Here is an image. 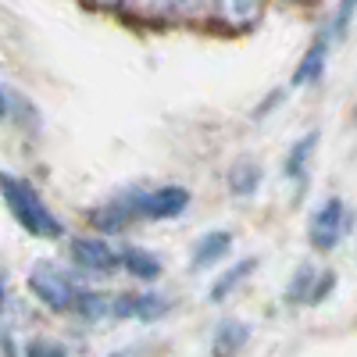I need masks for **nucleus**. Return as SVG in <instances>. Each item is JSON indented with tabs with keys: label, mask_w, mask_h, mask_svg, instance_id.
<instances>
[{
	"label": "nucleus",
	"mask_w": 357,
	"mask_h": 357,
	"mask_svg": "<svg viewBox=\"0 0 357 357\" xmlns=\"http://www.w3.org/2000/svg\"><path fill=\"white\" fill-rule=\"evenodd\" d=\"M190 207V190L183 186H161V190H136L132 211L136 218H178Z\"/></svg>",
	"instance_id": "nucleus-4"
},
{
	"label": "nucleus",
	"mask_w": 357,
	"mask_h": 357,
	"mask_svg": "<svg viewBox=\"0 0 357 357\" xmlns=\"http://www.w3.org/2000/svg\"><path fill=\"white\" fill-rule=\"evenodd\" d=\"M329 47H333V33L321 29L314 36V43L307 47V54L301 57V65L293 72V86H304V82H314L321 72H325V61H329Z\"/></svg>",
	"instance_id": "nucleus-9"
},
{
	"label": "nucleus",
	"mask_w": 357,
	"mask_h": 357,
	"mask_svg": "<svg viewBox=\"0 0 357 357\" xmlns=\"http://www.w3.org/2000/svg\"><path fill=\"white\" fill-rule=\"evenodd\" d=\"M118 268H126V272L139 282H154L161 272H165V261L154 254V250H146V247H129L118 254Z\"/></svg>",
	"instance_id": "nucleus-10"
},
{
	"label": "nucleus",
	"mask_w": 357,
	"mask_h": 357,
	"mask_svg": "<svg viewBox=\"0 0 357 357\" xmlns=\"http://www.w3.org/2000/svg\"><path fill=\"white\" fill-rule=\"evenodd\" d=\"M126 4L143 18H168L172 15V0H126Z\"/></svg>",
	"instance_id": "nucleus-18"
},
{
	"label": "nucleus",
	"mask_w": 357,
	"mask_h": 357,
	"mask_svg": "<svg viewBox=\"0 0 357 357\" xmlns=\"http://www.w3.org/2000/svg\"><path fill=\"white\" fill-rule=\"evenodd\" d=\"M333 286H336V275H333V272H325V275H318V279L311 282V296H307V304H321L325 296L333 293Z\"/></svg>",
	"instance_id": "nucleus-21"
},
{
	"label": "nucleus",
	"mask_w": 357,
	"mask_h": 357,
	"mask_svg": "<svg viewBox=\"0 0 357 357\" xmlns=\"http://www.w3.org/2000/svg\"><path fill=\"white\" fill-rule=\"evenodd\" d=\"M229 250H232V232H225V229H211V232H204L200 240L193 243V250H190V268L204 272V268L218 264Z\"/></svg>",
	"instance_id": "nucleus-7"
},
{
	"label": "nucleus",
	"mask_w": 357,
	"mask_h": 357,
	"mask_svg": "<svg viewBox=\"0 0 357 357\" xmlns=\"http://www.w3.org/2000/svg\"><path fill=\"white\" fill-rule=\"evenodd\" d=\"M347 232V204L340 197H329L314 207L311 225H307V240L314 250H336Z\"/></svg>",
	"instance_id": "nucleus-3"
},
{
	"label": "nucleus",
	"mask_w": 357,
	"mask_h": 357,
	"mask_svg": "<svg viewBox=\"0 0 357 357\" xmlns=\"http://www.w3.org/2000/svg\"><path fill=\"white\" fill-rule=\"evenodd\" d=\"M89 4H93V8H104V11H111V8H122L126 0H89Z\"/></svg>",
	"instance_id": "nucleus-23"
},
{
	"label": "nucleus",
	"mask_w": 357,
	"mask_h": 357,
	"mask_svg": "<svg viewBox=\"0 0 357 357\" xmlns=\"http://www.w3.org/2000/svg\"><path fill=\"white\" fill-rule=\"evenodd\" d=\"M72 307L86 321H100V318H111V296L100 293V289H75Z\"/></svg>",
	"instance_id": "nucleus-15"
},
{
	"label": "nucleus",
	"mask_w": 357,
	"mask_h": 357,
	"mask_svg": "<svg viewBox=\"0 0 357 357\" xmlns=\"http://www.w3.org/2000/svg\"><path fill=\"white\" fill-rule=\"evenodd\" d=\"M4 304H8V289H4V275H0V318H4Z\"/></svg>",
	"instance_id": "nucleus-24"
},
{
	"label": "nucleus",
	"mask_w": 357,
	"mask_h": 357,
	"mask_svg": "<svg viewBox=\"0 0 357 357\" xmlns=\"http://www.w3.org/2000/svg\"><path fill=\"white\" fill-rule=\"evenodd\" d=\"M250 340V325L236 321V318H222L215 325V336H211V354L215 357H236Z\"/></svg>",
	"instance_id": "nucleus-11"
},
{
	"label": "nucleus",
	"mask_w": 357,
	"mask_h": 357,
	"mask_svg": "<svg viewBox=\"0 0 357 357\" xmlns=\"http://www.w3.org/2000/svg\"><path fill=\"white\" fill-rule=\"evenodd\" d=\"M132 200H136V190L126 193V197H118V200L100 204L97 211H89V222H93V229H97V232H118V229H126V225L136 218Z\"/></svg>",
	"instance_id": "nucleus-8"
},
{
	"label": "nucleus",
	"mask_w": 357,
	"mask_h": 357,
	"mask_svg": "<svg viewBox=\"0 0 357 357\" xmlns=\"http://www.w3.org/2000/svg\"><path fill=\"white\" fill-rule=\"evenodd\" d=\"M0 197H4L11 218L36 240H61V218H57L50 207L43 204V197L33 190V183H25L22 175H11L0 168Z\"/></svg>",
	"instance_id": "nucleus-1"
},
{
	"label": "nucleus",
	"mask_w": 357,
	"mask_h": 357,
	"mask_svg": "<svg viewBox=\"0 0 357 357\" xmlns=\"http://www.w3.org/2000/svg\"><path fill=\"white\" fill-rule=\"evenodd\" d=\"M107 357H136V350H132V347H126V350H114V354H107Z\"/></svg>",
	"instance_id": "nucleus-26"
},
{
	"label": "nucleus",
	"mask_w": 357,
	"mask_h": 357,
	"mask_svg": "<svg viewBox=\"0 0 357 357\" xmlns=\"http://www.w3.org/2000/svg\"><path fill=\"white\" fill-rule=\"evenodd\" d=\"M168 296L154 289H139V293H122L111 301V318H136V321H158L168 311Z\"/></svg>",
	"instance_id": "nucleus-6"
},
{
	"label": "nucleus",
	"mask_w": 357,
	"mask_h": 357,
	"mask_svg": "<svg viewBox=\"0 0 357 357\" xmlns=\"http://www.w3.org/2000/svg\"><path fill=\"white\" fill-rule=\"evenodd\" d=\"M254 268H257V261L254 257H243V261H236V264H229L225 268V272L218 275V282L211 286V301H222V296H229L236 286H240L250 272H254Z\"/></svg>",
	"instance_id": "nucleus-16"
},
{
	"label": "nucleus",
	"mask_w": 357,
	"mask_h": 357,
	"mask_svg": "<svg viewBox=\"0 0 357 357\" xmlns=\"http://www.w3.org/2000/svg\"><path fill=\"white\" fill-rule=\"evenodd\" d=\"M29 289H33V296L50 311H68L72 296H75L72 275L54 261H36L33 264V272H29Z\"/></svg>",
	"instance_id": "nucleus-2"
},
{
	"label": "nucleus",
	"mask_w": 357,
	"mask_h": 357,
	"mask_svg": "<svg viewBox=\"0 0 357 357\" xmlns=\"http://www.w3.org/2000/svg\"><path fill=\"white\" fill-rule=\"evenodd\" d=\"M207 0H172V15H183V18H193L204 11Z\"/></svg>",
	"instance_id": "nucleus-22"
},
{
	"label": "nucleus",
	"mask_w": 357,
	"mask_h": 357,
	"mask_svg": "<svg viewBox=\"0 0 357 357\" xmlns=\"http://www.w3.org/2000/svg\"><path fill=\"white\" fill-rule=\"evenodd\" d=\"M264 0H215V11L229 29H250L261 18Z\"/></svg>",
	"instance_id": "nucleus-12"
},
{
	"label": "nucleus",
	"mask_w": 357,
	"mask_h": 357,
	"mask_svg": "<svg viewBox=\"0 0 357 357\" xmlns=\"http://www.w3.org/2000/svg\"><path fill=\"white\" fill-rule=\"evenodd\" d=\"M314 143H318V132H307L301 136L293 146H289V154L282 161V175L289 178V183H304V175H307V161L314 154Z\"/></svg>",
	"instance_id": "nucleus-13"
},
{
	"label": "nucleus",
	"mask_w": 357,
	"mask_h": 357,
	"mask_svg": "<svg viewBox=\"0 0 357 357\" xmlns=\"http://www.w3.org/2000/svg\"><path fill=\"white\" fill-rule=\"evenodd\" d=\"M350 18H354V0H340V8H336V15H333V22H329L333 40H340L347 29H350Z\"/></svg>",
	"instance_id": "nucleus-20"
},
{
	"label": "nucleus",
	"mask_w": 357,
	"mask_h": 357,
	"mask_svg": "<svg viewBox=\"0 0 357 357\" xmlns=\"http://www.w3.org/2000/svg\"><path fill=\"white\" fill-rule=\"evenodd\" d=\"M72 261H75V268H82L89 275L118 272V250L107 240H97V236H79V240H72Z\"/></svg>",
	"instance_id": "nucleus-5"
},
{
	"label": "nucleus",
	"mask_w": 357,
	"mask_h": 357,
	"mask_svg": "<svg viewBox=\"0 0 357 357\" xmlns=\"http://www.w3.org/2000/svg\"><path fill=\"white\" fill-rule=\"evenodd\" d=\"M0 118H8V93H4V86H0Z\"/></svg>",
	"instance_id": "nucleus-25"
},
{
	"label": "nucleus",
	"mask_w": 357,
	"mask_h": 357,
	"mask_svg": "<svg viewBox=\"0 0 357 357\" xmlns=\"http://www.w3.org/2000/svg\"><path fill=\"white\" fill-rule=\"evenodd\" d=\"M22 357H68V350L57 340H29Z\"/></svg>",
	"instance_id": "nucleus-19"
},
{
	"label": "nucleus",
	"mask_w": 357,
	"mask_h": 357,
	"mask_svg": "<svg viewBox=\"0 0 357 357\" xmlns=\"http://www.w3.org/2000/svg\"><path fill=\"white\" fill-rule=\"evenodd\" d=\"M311 282H314V268H311V264H301V268H296V275L289 279L286 301H293V304H307V296H311Z\"/></svg>",
	"instance_id": "nucleus-17"
},
{
	"label": "nucleus",
	"mask_w": 357,
	"mask_h": 357,
	"mask_svg": "<svg viewBox=\"0 0 357 357\" xmlns=\"http://www.w3.org/2000/svg\"><path fill=\"white\" fill-rule=\"evenodd\" d=\"M229 190L236 193V197H254L257 190H261V165L257 161H250V158H240L232 168H229Z\"/></svg>",
	"instance_id": "nucleus-14"
}]
</instances>
